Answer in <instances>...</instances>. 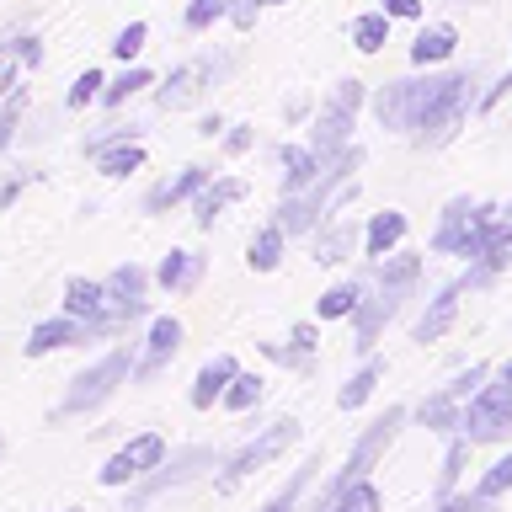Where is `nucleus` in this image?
Listing matches in <instances>:
<instances>
[{
    "instance_id": "52",
    "label": "nucleus",
    "mask_w": 512,
    "mask_h": 512,
    "mask_svg": "<svg viewBox=\"0 0 512 512\" xmlns=\"http://www.w3.org/2000/svg\"><path fill=\"white\" fill-rule=\"evenodd\" d=\"M502 379H512V363H507V368H502Z\"/></svg>"
},
{
    "instance_id": "48",
    "label": "nucleus",
    "mask_w": 512,
    "mask_h": 512,
    "mask_svg": "<svg viewBox=\"0 0 512 512\" xmlns=\"http://www.w3.org/2000/svg\"><path fill=\"white\" fill-rule=\"evenodd\" d=\"M16 80H22V59H6V64H0V102L16 91Z\"/></svg>"
},
{
    "instance_id": "15",
    "label": "nucleus",
    "mask_w": 512,
    "mask_h": 512,
    "mask_svg": "<svg viewBox=\"0 0 512 512\" xmlns=\"http://www.w3.org/2000/svg\"><path fill=\"white\" fill-rule=\"evenodd\" d=\"M176 352H182V320H176V315L150 320V336H144V347H139V358H134V379L150 384L160 368L176 358Z\"/></svg>"
},
{
    "instance_id": "33",
    "label": "nucleus",
    "mask_w": 512,
    "mask_h": 512,
    "mask_svg": "<svg viewBox=\"0 0 512 512\" xmlns=\"http://www.w3.org/2000/svg\"><path fill=\"white\" fill-rule=\"evenodd\" d=\"M352 43L363 48V54H379L384 43H390V11H363L358 22H352Z\"/></svg>"
},
{
    "instance_id": "8",
    "label": "nucleus",
    "mask_w": 512,
    "mask_h": 512,
    "mask_svg": "<svg viewBox=\"0 0 512 512\" xmlns=\"http://www.w3.org/2000/svg\"><path fill=\"white\" fill-rule=\"evenodd\" d=\"M294 438H299V422H294V416H283V422L262 427L251 443H240L235 454L224 459V470H219V480H214V486H219V491H235L240 480H251L256 470H267V464L278 459V454H283V448L294 443Z\"/></svg>"
},
{
    "instance_id": "25",
    "label": "nucleus",
    "mask_w": 512,
    "mask_h": 512,
    "mask_svg": "<svg viewBox=\"0 0 512 512\" xmlns=\"http://www.w3.org/2000/svg\"><path fill=\"white\" fill-rule=\"evenodd\" d=\"M459 48V32L448 27V22H432V27H422L416 32V43H411V64L416 70H432V64H443L448 54Z\"/></svg>"
},
{
    "instance_id": "35",
    "label": "nucleus",
    "mask_w": 512,
    "mask_h": 512,
    "mask_svg": "<svg viewBox=\"0 0 512 512\" xmlns=\"http://www.w3.org/2000/svg\"><path fill=\"white\" fill-rule=\"evenodd\" d=\"M470 438H464V432H459V438L454 443H448V454H443V475H438V496H454V486H459V475H464V464H470Z\"/></svg>"
},
{
    "instance_id": "20",
    "label": "nucleus",
    "mask_w": 512,
    "mask_h": 512,
    "mask_svg": "<svg viewBox=\"0 0 512 512\" xmlns=\"http://www.w3.org/2000/svg\"><path fill=\"white\" fill-rule=\"evenodd\" d=\"M459 294H464V278L443 283L438 294H432L427 315L416 320V342H438V336H448V331H454V320H459Z\"/></svg>"
},
{
    "instance_id": "13",
    "label": "nucleus",
    "mask_w": 512,
    "mask_h": 512,
    "mask_svg": "<svg viewBox=\"0 0 512 512\" xmlns=\"http://www.w3.org/2000/svg\"><path fill=\"white\" fill-rule=\"evenodd\" d=\"M203 464H214V448H198V443H192V448H176L171 464L160 459V475H144V480H139V491L128 496V512H144L155 496H166L171 486H187V480L198 475Z\"/></svg>"
},
{
    "instance_id": "26",
    "label": "nucleus",
    "mask_w": 512,
    "mask_h": 512,
    "mask_svg": "<svg viewBox=\"0 0 512 512\" xmlns=\"http://www.w3.org/2000/svg\"><path fill=\"white\" fill-rule=\"evenodd\" d=\"M400 240H406V214H395V208H384V214L368 219V230H363V256H390Z\"/></svg>"
},
{
    "instance_id": "43",
    "label": "nucleus",
    "mask_w": 512,
    "mask_h": 512,
    "mask_svg": "<svg viewBox=\"0 0 512 512\" xmlns=\"http://www.w3.org/2000/svg\"><path fill=\"white\" fill-rule=\"evenodd\" d=\"M128 139H144V123H112L107 134H96V139H86V155H102L107 144H128Z\"/></svg>"
},
{
    "instance_id": "38",
    "label": "nucleus",
    "mask_w": 512,
    "mask_h": 512,
    "mask_svg": "<svg viewBox=\"0 0 512 512\" xmlns=\"http://www.w3.org/2000/svg\"><path fill=\"white\" fill-rule=\"evenodd\" d=\"M102 91H107V75H102V70H86V75H75V86H70V96H64V107L80 112V107L102 102Z\"/></svg>"
},
{
    "instance_id": "22",
    "label": "nucleus",
    "mask_w": 512,
    "mask_h": 512,
    "mask_svg": "<svg viewBox=\"0 0 512 512\" xmlns=\"http://www.w3.org/2000/svg\"><path fill=\"white\" fill-rule=\"evenodd\" d=\"M144 294H150V272L134 267V262H123V267L107 278V299H112V310H123L128 320H139V315H144Z\"/></svg>"
},
{
    "instance_id": "2",
    "label": "nucleus",
    "mask_w": 512,
    "mask_h": 512,
    "mask_svg": "<svg viewBox=\"0 0 512 512\" xmlns=\"http://www.w3.org/2000/svg\"><path fill=\"white\" fill-rule=\"evenodd\" d=\"M416 272H422V262L416 256H379V288L368 294L358 310H352V336H358V352H368L379 342V331L390 326V320L400 315V304H406V288L416 283Z\"/></svg>"
},
{
    "instance_id": "34",
    "label": "nucleus",
    "mask_w": 512,
    "mask_h": 512,
    "mask_svg": "<svg viewBox=\"0 0 512 512\" xmlns=\"http://www.w3.org/2000/svg\"><path fill=\"white\" fill-rule=\"evenodd\" d=\"M144 86H155V75L144 70V64H123V75H118V80H107L102 102H107V107H123L128 96H134V91H144Z\"/></svg>"
},
{
    "instance_id": "40",
    "label": "nucleus",
    "mask_w": 512,
    "mask_h": 512,
    "mask_svg": "<svg viewBox=\"0 0 512 512\" xmlns=\"http://www.w3.org/2000/svg\"><path fill=\"white\" fill-rule=\"evenodd\" d=\"M512 491V454L507 459H496L486 475H480V486H475V496L480 502H496V496H507Z\"/></svg>"
},
{
    "instance_id": "29",
    "label": "nucleus",
    "mask_w": 512,
    "mask_h": 512,
    "mask_svg": "<svg viewBox=\"0 0 512 512\" xmlns=\"http://www.w3.org/2000/svg\"><path fill=\"white\" fill-rule=\"evenodd\" d=\"M96 166H102V176H112V182H123V176H134L144 166V144L128 139V144H107L102 155H91Z\"/></svg>"
},
{
    "instance_id": "10",
    "label": "nucleus",
    "mask_w": 512,
    "mask_h": 512,
    "mask_svg": "<svg viewBox=\"0 0 512 512\" xmlns=\"http://www.w3.org/2000/svg\"><path fill=\"white\" fill-rule=\"evenodd\" d=\"M128 331L123 320H80V315H59V320H38L27 336V358H48V352H64V347H86V342H102V336H118Z\"/></svg>"
},
{
    "instance_id": "23",
    "label": "nucleus",
    "mask_w": 512,
    "mask_h": 512,
    "mask_svg": "<svg viewBox=\"0 0 512 512\" xmlns=\"http://www.w3.org/2000/svg\"><path fill=\"white\" fill-rule=\"evenodd\" d=\"M155 283L166 288V294H192V288L203 283V256L198 251H166L155 267Z\"/></svg>"
},
{
    "instance_id": "17",
    "label": "nucleus",
    "mask_w": 512,
    "mask_h": 512,
    "mask_svg": "<svg viewBox=\"0 0 512 512\" xmlns=\"http://www.w3.org/2000/svg\"><path fill=\"white\" fill-rule=\"evenodd\" d=\"M502 267H512V219H496V224H491V235H486V246H480L475 267L464 272V288H480V283H491Z\"/></svg>"
},
{
    "instance_id": "7",
    "label": "nucleus",
    "mask_w": 512,
    "mask_h": 512,
    "mask_svg": "<svg viewBox=\"0 0 512 512\" xmlns=\"http://www.w3.org/2000/svg\"><path fill=\"white\" fill-rule=\"evenodd\" d=\"M502 219L491 203H470V198H454L443 208L438 230H432V251L443 256H480V246H486L491 224Z\"/></svg>"
},
{
    "instance_id": "11",
    "label": "nucleus",
    "mask_w": 512,
    "mask_h": 512,
    "mask_svg": "<svg viewBox=\"0 0 512 512\" xmlns=\"http://www.w3.org/2000/svg\"><path fill=\"white\" fill-rule=\"evenodd\" d=\"M486 384V363H470L464 374H454L448 384H438L427 400H422V427H432V432H459V416H464V406L475 400V390Z\"/></svg>"
},
{
    "instance_id": "39",
    "label": "nucleus",
    "mask_w": 512,
    "mask_h": 512,
    "mask_svg": "<svg viewBox=\"0 0 512 512\" xmlns=\"http://www.w3.org/2000/svg\"><path fill=\"white\" fill-rule=\"evenodd\" d=\"M331 512H379V491L368 480H352V486L331 502Z\"/></svg>"
},
{
    "instance_id": "3",
    "label": "nucleus",
    "mask_w": 512,
    "mask_h": 512,
    "mask_svg": "<svg viewBox=\"0 0 512 512\" xmlns=\"http://www.w3.org/2000/svg\"><path fill=\"white\" fill-rule=\"evenodd\" d=\"M134 342L128 347H112L107 358H96L91 368H80V374L70 379V390H64V400H59V411H54V422H64V416H86V411H96V406H107L112 395H118V384H128L134 379Z\"/></svg>"
},
{
    "instance_id": "54",
    "label": "nucleus",
    "mask_w": 512,
    "mask_h": 512,
    "mask_svg": "<svg viewBox=\"0 0 512 512\" xmlns=\"http://www.w3.org/2000/svg\"><path fill=\"white\" fill-rule=\"evenodd\" d=\"M0 454H6V443H0Z\"/></svg>"
},
{
    "instance_id": "18",
    "label": "nucleus",
    "mask_w": 512,
    "mask_h": 512,
    "mask_svg": "<svg viewBox=\"0 0 512 512\" xmlns=\"http://www.w3.org/2000/svg\"><path fill=\"white\" fill-rule=\"evenodd\" d=\"M64 315H80V320H123V326H128V315L112 310L107 283H91V278H70V283H64Z\"/></svg>"
},
{
    "instance_id": "12",
    "label": "nucleus",
    "mask_w": 512,
    "mask_h": 512,
    "mask_svg": "<svg viewBox=\"0 0 512 512\" xmlns=\"http://www.w3.org/2000/svg\"><path fill=\"white\" fill-rule=\"evenodd\" d=\"M235 70V54H219V59H198V64H176V70L166 75V86L155 91V107L160 112H176V107H192L198 96L214 86V80H224Z\"/></svg>"
},
{
    "instance_id": "46",
    "label": "nucleus",
    "mask_w": 512,
    "mask_h": 512,
    "mask_svg": "<svg viewBox=\"0 0 512 512\" xmlns=\"http://www.w3.org/2000/svg\"><path fill=\"white\" fill-rule=\"evenodd\" d=\"M32 182V171H16V176H6V182H0V214H6V208L22 198V187Z\"/></svg>"
},
{
    "instance_id": "50",
    "label": "nucleus",
    "mask_w": 512,
    "mask_h": 512,
    "mask_svg": "<svg viewBox=\"0 0 512 512\" xmlns=\"http://www.w3.org/2000/svg\"><path fill=\"white\" fill-rule=\"evenodd\" d=\"M507 91H512V64H507V75H502V80H496V86H491L486 96H480V107H496V102H502V96H507Z\"/></svg>"
},
{
    "instance_id": "41",
    "label": "nucleus",
    "mask_w": 512,
    "mask_h": 512,
    "mask_svg": "<svg viewBox=\"0 0 512 512\" xmlns=\"http://www.w3.org/2000/svg\"><path fill=\"white\" fill-rule=\"evenodd\" d=\"M144 38H150V27H144V22H128V27H123V32H118V38H112L107 48H112V59L134 64V59L144 54Z\"/></svg>"
},
{
    "instance_id": "28",
    "label": "nucleus",
    "mask_w": 512,
    "mask_h": 512,
    "mask_svg": "<svg viewBox=\"0 0 512 512\" xmlns=\"http://www.w3.org/2000/svg\"><path fill=\"white\" fill-rule=\"evenodd\" d=\"M283 246H288V230L278 219L272 224H262V230L251 235V251H246V262H251V272H272L283 262Z\"/></svg>"
},
{
    "instance_id": "9",
    "label": "nucleus",
    "mask_w": 512,
    "mask_h": 512,
    "mask_svg": "<svg viewBox=\"0 0 512 512\" xmlns=\"http://www.w3.org/2000/svg\"><path fill=\"white\" fill-rule=\"evenodd\" d=\"M459 432L470 443H502L507 432H512V379L502 384H480L475 400L464 406L459 416Z\"/></svg>"
},
{
    "instance_id": "5",
    "label": "nucleus",
    "mask_w": 512,
    "mask_h": 512,
    "mask_svg": "<svg viewBox=\"0 0 512 512\" xmlns=\"http://www.w3.org/2000/svg\"><path fill=\"white\" fill-rule=\"evenodd\" d=\"M400 427H406V411L390 406V411H384L379 422H374V427H368L363 438H358V448H352V459H347L342 470H336V475L326 480V491L315 496V512H331V502H336V496H342V491L352 486V480H368V470H374V464L384 459V448H390V443L400 438Z\"/></svg>"
},
{
    "instance_id": "31",
    "label": "nucleus",
    "mask_w": 512,
    "mask_h": 512,
    "mask_svg": "<svg viewBox=\"0 0 512 512\" xmlns=\"http://www.w3.org/2000/svg\"><path fill=\"white\" fill-rule=\"evenodd\" d=\"M315 470H320V459H304L294 475H288V486L272 496V502L262 507V512H299V502H304V491L315 486Z\"/></svg>"
},
{
    "instance_id": "42",
    "label": "nucleus",
    "mask_w": 512,
    "mask_h": 512,
    "mask_svg": "<svg viewBox=\"0 0 512 512\" xmlns=\"http://www.w3.org/2000/svg\"><path fill=\"white\" fill-rule=\"evenodd\" d=\"M256 400H262V379H256V374H235L230 390H224V406H230V411H251Z\"/></svg>"
},
{
    "instance_id": "30",
    "label": "nucleus",
    "mask_w": 512,
    "mask_h": 512,
    "mask_svg": "<svg viewBox=\"0 0 512 512\" xmlns=\"http://www.w3.org/2000/svg\"><path fill=\"white\" fill-rule=\"evenodd\" d=\"M379 379H384V363H379V358H368V363L358 368V374H352V379L342 384V390H336V406H342V411H358L363 400L374 395V384H379Z\"/></svg>"
},
{
    "instance_id": "16",
    "label": "nucleus",
    "mask_w": 512,
    "mask_h": 512,
    "mask_svg": "<svg viewBox=\"0 0 512 512\" xmlns=\"http://www.w3.org/2000/svg\"><path fill=\"white\" fill-rule=\"evenodd\" d=\"M208 176H214L208 166H182L176 176H166V182H155L150 192H144V214H166V208L187 203V198H198Z\"/></svg>"
},
{
    "instance_id": "1",
    "label": "nucleus",
    "mask_w": 512,
    "mask_h": 512,
    "mask_svg": "<svg viewBox=\"0 0 512 512\" xmlns=\"http://www.w3.org/2000/svg\"><path fill=\"white\" fill-rule=\"evenodd\" d=\"M475 96V70H443V75H416V80H390L374 96V118L395 134L416 139L422 150H443L470 118Z\"/></svg>"
},
{
    "instance_id": "53",
    "label": "nucleus",
    "mask_w": 512,
    "mask_h": 512,
    "mask_svg": "<svg viewBox=\"0 0 512 512\" xmlns=\"http://www.w3.org/2000/svg\"><path fill=\"white\" fill-rule=\"evenodd\" d=\"M64 512H86V507H64Z\"/></svg>"
},
{
    "instance_id": "21",
    "label": "nucleus",
    "mask_w": 512,
    "mask_h": 512,
    "mask_svg": "<svg viewBox=\"0 0 512 512\" xmlns=\"http://www.w3.org/2000/svg\"><path fill=\"white\" fill-rule=\"evenodd\" d=\"M240 198H246V182H240V176H219V182L208 176L203 192L192 198V219H198V230H214V219H219L230 203H240Z\"/></svg>"
},
{
    "instance_id": "36",
    "label": "nucleus",
    "mask_w": 512,
    "mask_h": 512,
    "mask_svg": "<svg viewBox=\"0 0 512 512\" xmlns=\"http://www.w3.org/2000/svg\"><path fill=\"white\" fill-rule=\"evenodd\" d=\"M22 112H27V86H16L6 102H0V155L16 144V128H22Z\"/></svg>"
},
{
    "instance_id": "49",
    "label": "nucleus",
    "mask_w": 512,
    "mask_h": 512,
    "mask_svg": "<svg viewBox=\"0 0 512 512\" xmlns=\"http://www.w3.org/2000/svg\"><path fill=\"white\" fill-rule=\"evenodd\" d=\"M251 128H230V134H224V155H246L251 150Z\"/></svg>"
},
{
    "instance_id": "27",
    "label": "nucleus",
    "mask_w": 512,
    "mask_h": 512,
    "mask_svg": "<svg viewBox=\"0 0 512 512\" xmlns=\"http://www.w3.org/2000/svg\"><path fill=\"white\" fill-rule=\"evenodd\" d=\"M283 192H299V187H310L315 182V176L320 171H326V166H320V155L310 150V144H283Z\"/></svg>"
},
{
    "instance_id": "6",
    "label": "nucleus",
    "mask_w": 512,
    "mask_h": 512,
    "mask_svg": "<svg viewBox=\"0 0 512 512\" xmlns=\"http://www.w3.org/2000/svg\"><path fill=\"white\" fill-rule=\"evenodd\" d=\"M358 107H363V80H342L326 96V107H320V118L310 128V150L320 155V166H331V160H342L352 150V118H358Z\"/></svg>"
},
{
    "instance_id": "45",
    "label": "nucleus",
    "mask_w": 512,
    "mask_h": 512,
    "mask_svg": "<svg viewBox=\"0 0 512 512\" xmlns=\"http://www.w3.org/2000/svg\"><path fill=\"white\" fill-rule=\"evenodd\" d=\"M16 59H22V70H38V64H43V38H38V32H22Z\"/></svg>"
},
{
    "instance_id": "37",
    "label": "nucleus",
    "mask_w": 512,
    "mask_h": 512,
    "mask_svg": "<svg viewBox=\"0 0 512 512\" xmlns=\"http://www.w3.org/2000/svg\"><path fill=\"white\" fill-rule=\"evenodd\" d=\"M224 16H230V0H187L182 27H187V32H208L214 22H224Z\"/></svg>"
},
{
    "instance_id": "47",
    "label": "nucleus",
    "mask_w": 512,
    "mask_h": 512,
    "mask_svg": "<svg viewBox=\"0 0 512 512\" xmlns=\"http://www.w3.org/2000/svg\"><path fill=\"white\" fill-rule=\"evenodd\" d=\"M384 11H390V22H416V16H422V0H384Z\"/></svg>"
},
{
    "instance_id": "14",
    "label": "nucleus",
    "mask_w": 512,
    "mask_h": 512,
    "mask_svg": "<svg viewBox=\"0 0 512 512\" xmlns=\"http://www.w3.org/2000/svg\"><path fill=\"white\" fill-rule=\"evenodd\" d=\"M160 459H166V438H160V432H139V438H128L118 454L102 464V486H128V480H144L150 470H160Z\"/></svg>"
},
{
    "instance_id": "4",
    "label": "nucleus",
    "mask_w": 512,
    "mask_h": 512,
    "mask_svg": "<svg viewBox=\"0 0 512 512\" xmlns=\"http://www.w3.org/2000/svg\"><path fill=\"white\" fill-rule=\"evenodd\" d=\"M358 166H363V150H358V144H352V150H347L342 160H331V166L320 171L310 187H299V192H283L278 224H283L288 235H310L315 224H320V214H331V192L342 187V182H347V176L358 171Z\"/></svg>"
},
{
    "instance_id": "44",
    "label": "nucleus",
    "mask_w": 512,
    "mask_h": 512,
    "mask_svg": "<svg viewBox=\"0 0 512 512\" xmlns=\"http://www.w3.org/2000/svg\"><path fill=\"white\" fill-rule=\"evenodd\" d=\"M262 6H288V0H230V22L240 27V32H251L256 27V11Z\"/></svg>"
},
{
    "instance_id": "19",
    "label": "nucleus",
    "mask_w": 512,
    "mask_h": 512,
    "mask_svg": "<svg viewBox=\"0 0 512 512\" xmlns=\"http://www.w3.org/2000/svg\"><path fill=\"white\" fill-rule=\"evenodd\" d=\"M352 246H358V224H352L342 208H336V214L315 230V246H310V251H315L320 267H336V262H347V256H352Z\"/></svg>"
},
{
    "instance_id": "24",
    "label": "nucleus",
    "mask_w": 512,
    "mask_h": 512,
    "mask_svg": "<svg viewBox=\"0 0 512 512\" xmlns=\"http://www.w3.org/2000/svg\"><path fill=\"white\" fill-rule=\"evenodd\" d=\"M240 374V368H235V358H230V352H219V358H208L203 368H198V379H192V406H198V411H208V406H214V400H224V390H230V379Z\"/></svg>"
},
{
    "instance_id": "32",
    "label": "nucleus",
    "mask_w": 512,
    "mask_h": 512,
    "mask_svg": "<svg viewBox=\"0 0 512 512\" xmlns=\"http://www.w3.org/2000/svg\"><path fill=\"white\" fill-rule=\"evenodd\" d=\"M358 304H363V283H331L326 288V294H320V304H315V315L320 320H342V315H352V310H358Z\"/></svg>"
},
{
    "instance_id": "51",
    "label": "nucleus",
    "mask_w": 512,
    "mask_h": 512,
    "mask_svg": "<svg viewBox=\"0 0 512 512\" xmlns=\"http://www.w3.org/2000/svg\"><path fill=\"white\" fill-rule=\"evenodd\" d=\"M219 128H224V118H219V112H208V118L198 123V134H203V139H214V134H219Z\"/></svg>"
}]
</instances>
